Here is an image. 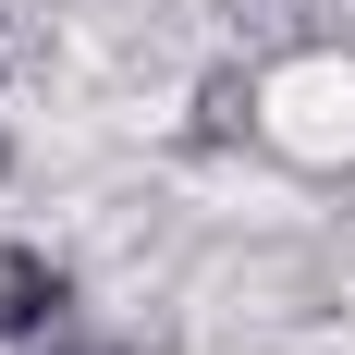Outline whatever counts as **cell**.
Here are the masks:
<instances>
[{"label": "cell", "instance_id": "1", "mask_svg": "<svg viewBox=\"0 0 355 355\" xmlns=\"http://www.w3.org/2000/svg\"><path fill=\"white\" fill-rule=\"evenodd\" d=\"M73 306V270L49 245H0V343H49Z\"/></svg>", "mask_w": 355, "mask_h": 355}, {"label": "cell", "instance_id": "3", "mask_svg": "<svg viewBox=\"0 0 355 355\" xmlns=\"http://www.w3.org/2000/svg\"><path fill=\"white\" fill-rule=\"evenodd\" d=\"M49 355H135V343H62V331H49Z\"/></svg>", "mask_w": 355, "mask_h": 355}, {"label": "cell", "instance_id": "2", "mask_svg": "<svg viewBox=\"0 0 355 355\" xmlns=\"http://www.w3.org/2000/svg\"><path fill=\"white\" fill-rule=\"evenodd\" d=\"M257 110H270V86H245V73H209V86H196V147L257 135Z\"/></svg>", "mask_w": 355, "mask_h": 355}, {"label": "cell", "instance_id": "4", "mask_svg": "<svg viewBox=\"0 0 355 355\" xmlns=\"http://www.w3.org/2000/svg\"><path fill=\"white\" fill-rule=\"evenodd\" d=\"M0 172H12V147H0Z\"/></svg>", "mask_w": 355, "mask_h": 355}]
</instances>
